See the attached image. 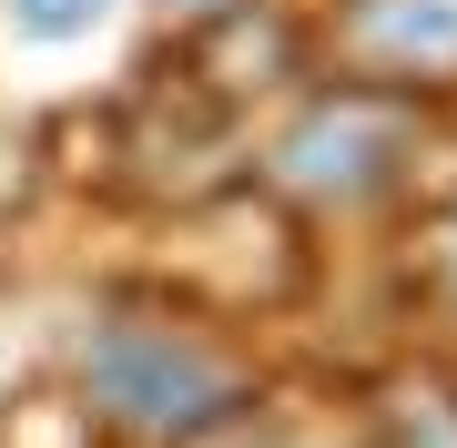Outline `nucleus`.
<instances>
[{
  "label": "nucleus",
  "instance_id": "1",
  "mask_svg": "<svg viewBox=\"0 0 457 448\" xmlns=\"http://www.w3.org/2000/svg\"><path fill=\"white\" fill-rule=\"evenodd\" d=\"M82 418L132 448H213L254 418V367L173 306H102L82 326Z\"/></svg>",
  "mask_w": 457,
  "mask_h": 448
},
{
  "label": "nucleus",
  "instance_id": "2",
  "mask_svg": "<svg viewBox=\"0 0 457 448\" xmlns=\"http://www.w3.org/2000/svg\"><path fill=\"white\" fill-rule=\"evenodd\" d=\"M407 164H417V102L366 92V82L305 102V113L285 123V143H275V173L305 204H376Z\"/></svg>",
  "mask_w": 457,
  "mask_h": 448
},
{
  "label": "nucleus",
  "instance_id": "3",
  "mask_svg": "<svg viewBox=\"0 0 457 448\" xmlns=\"http://www.w3.org/2000/svg\"><path fill=\"white\" fill-rule=\"evenodd\" d=\"M336 62L366 92H447L457 82V0H345L336 11Z\"/></svg>",
  "mask_w": 457,
  "mask_h": 448
},
{
  "label": "nucleus",
  "instance_id": "4",
  "mask_svg": "<svg viewBox=\"0 0 457 448\" xmlns=\"http://www.w3.org/2000/svg\"><path fill=\"white\" fill-rule=\"evenodd\" d=\"M122 0H0V31H11L21 51H82L112 31Z\"/></svg>",
  "mask_w": 457,
  "mask_h": 448
},
{
  "label": "nucleus",
  "instance_id": "5",
  "mask_svg": "<svg viewBox=\"0 0 457 448\" xmlns=\"http://www.w3.org/2000/svg\"><path fill=\"white\" fill-rule=\"evenodd\" d=\"M234 11H254V0H163V21H183V31H204V21H234Z\"/></svg>",
  "mask_w": 457,
  "mask_h": 448
},
{
  "label": "nucleus",
  "instance_id": "6",
  "mask_svg": "<svg viewBox=\"0 0 457 448\" xmlns=\"http://www.w3.org/2000/svg\"><path fill=\"white\" fill-rule=\"evenodd\" d=\"M447 275H457V234H447Z\"/></svg>",
  "mask_w": 457,
  "mask_h": 448
}]
</instances>
